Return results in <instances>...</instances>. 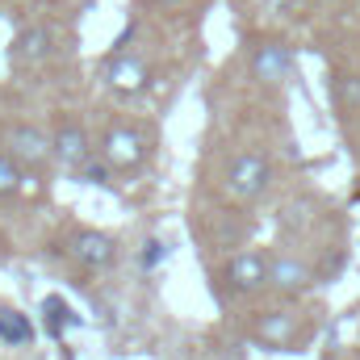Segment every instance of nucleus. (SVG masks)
Listing matches in <instances>:
<instances>
[{"label": "nucleus", "mask_w": 360, "mask_h": 360, "mask_svg": "<svg viewBox=\"0 0 360 360\" xmlns=\"http://www.w3.org/2000/svg\"><path fill=\"white\" fill-rule=\"evenodd\" d=\"M269 180H272V168L264 155H239L226 168V193L235 201H256L269 188Z\"/></svg>", "instance_id": "1"}, {"label": "nucleus", "mask_w": 360, "mask_h": 360, "mask_svg": "<svg viewBox=\"0 0 360 360\" xmlns=\"http://www.w3.org/2000/svg\"><path fill=\"white\" fill-rule=\"evenodd\" d=\"M226 285H231L235 293H256V289H264V285H269V260L256 256V252L231 256V264H226Z\"/></svg>", "instance_id": "2"}, {"label": "nucleus", "mask_w": 360, "mask_h": 360, "mask_svg": "<svg viewBox=\"0 0 360 360\" xmlns=\"http://www.w3.org/2000/svg\"><path fill=\"white\" fill-rule=\"evenodd\" d=\"M289 68H293V55H289V46H281V42H264V46H256V55H252V72H256V80H264V84L289 80Z\"/></svg>", "instance_id": "3"}, {"label": "nucleus", "mask_w": 360, "mask_h": 360, "mask_svg": "<svg viewBox=\"0 0 360 360\" xmlns=\"http://www.w3.org/2000/svg\"><path fill=\"white\" fill-rule=\"evenodd\" d=\"M68 252H72L84 269H105V264H113V239H109V235H96V231H76L72 243H68Z\"/></svg>", "instance_id": "4"}, {"label": "nucleus", "mask_w": 360, "mask_h": 360, "mask_svg": "<svg viewBox=\"0 0 360 360\" xmlns=\"http://www.w3.org/2000/svg\"><path fill=\"white\" fill-rule=\"evenodd\" d=\"M147 155V139L139 130H109L105 134V160L113 168H130Z\"/></svg>", "instance_id": "5"}, {"label": "nucleus", "mask_w": 360, "mask_h": 360, "mask_svg": "<svg viewBox=\"0 0 360 360\" xmlns=\"http://www.w3.org/2000/svg\"><path fill=\"white\" fill-rule=\"evenodd\" d=\"M310 281H314L310 264H302V260H293V256L269 260V285L281 289V293H302V289H310Z\"/></svg>", "instance_id": "6"}, {"label": "nucleus", "mask_w": 360, "mask_h": 360, "mask_svg": "<svg viewBox=\"0 0 360 360\" xmlns=\"http://www.w3.org/2000/svg\"><path fill=\"white\" fill-rule=\"evenodd\" d=\"M8 143H13V155H17L21 164H42V160H51V151H55V143H51L42 130H34V126H17Z\"/></svg>", "instance_id": "7"}, {"label": "nucleus", "mask_w": 360, "mask_h": 360, "mask_svg": "<svg viewBox=\"0 0 360 360\" xmlns=\"http://www.w3.org/2000/svg\"><path fill=\"white\" fill-rule=\"evenodd\" d=\"M55 155H59L68 168H84V164H89V155H92L89 134H84L80 126H63V130L55 134Z\"/></svg>", "instance_id": "8"}, {"label": "nucleus", "mask_w": 360, "mask_h": 360, "mask_svg": "<svg viewBox=\"0 0 360 360\" xmlns=\"http://www.w3.org/2000/svg\"><path fill=\"white\" fill-rule=\"evenodd\" d=\"M260 335H264V344H272V348H289V344L297 340V314H289V310H272V314H264Z\"/></svg>", "instance_id": "9"}, {"label": "nucleus", "mask_w": 360, "mask_h": 360, "mask_svg": "<svg viewBox=\"0 0 360 360\" xmlns=\"http://www.w3.org/2000/svg\"><path fill=\"white\" fill-rule=\"evenodd\" d=\"M109 84H113L117 92H139L143 84H147V68H143L139 59L122 55V59L109 63Z\"/></svg>", "instance_id": "10"}, {"label": "nucleus", "mask_w": 360, "mask_h": 360, "mask_svg": "<svg viewBox=\"0 0 360 360\" xmlns=\"http://www.w3.org/2000/svg\"><path fill=\"white\" fill-rule=\"evenodd\" d=\"M46 55H51V34H46L42 25L25 30V34L17 38V59H21V63H42Z\"/></svg>", "instance_id": "11"}, {"label": "nucleus", "mask_w": 360, "mask_h": 360, "mask_svg": "<svg viewBox=\"0 0 360 360\" xmlns=\"http://www.w3.org/2000/svg\"><path fill=\"white\" fill-rule=\"evenodd\" d=\"M0 335H8V340H21V335H30V327L21 323V319H13L8 310L0 314Z\"/></svg>", "instance_id": "12"}, {"label": "nucleus", "mask_w": 360, "mask_h": 360, "mask_svg": "<svg viewBox=\"0 0 360 360\" xmlns=\"http://www.w3.org/2000/svg\"><path fill=\"white\" fill-rule=\"evenodd\" d=\"M8 188H17V168H13V160L0 155V193H8Z\"/></svg>", "instance_id": "13"}, {"label": "nucleus", "mask_w": 360, "mask_h": 360, "mask_svg": "<svg viewBox=\"0 0 360 360\" xmlns=\"http://www.w3.org/2000/svg\"><path fill=\"white\" fill-rule=\"evenodd\" d=\"M272 4H285V0H272Z\"/></svg>", "instance_id": "14"}, {"label": "nucleus", "mask_w": 360, "mask_h": 360, "mask_svg": "<svg viewBox=\"0 0 360 360\" xmlns=\"http://www.w3.org/2000/svg\"><path fill=\"white\" fill-rule=\"evenodd\" d=\"M164 4H168V0H164Z\"/></svg>", "instance_id": "15"}]
</instances>
